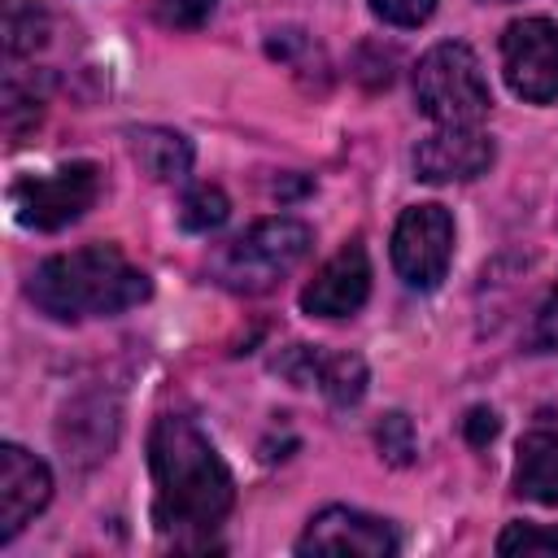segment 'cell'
Instances as JSON below:
<instances>
[{
    "label": "cell",
    "instance_id": "cell-1",
    "mask_svg": "<svg viewBox=\"0 0 558 558\" xmlns=\"http://www.w3.org/2000/svg\"><path fill=\"white\" fill-rule=\"evenodd\" d=\"M148 471L157 484L153 519L161 532H214L231 510V471L205 432L183 414H161L148 432Z\"/></svg>",
    "mask_w": 558,
    "mask_h": 558
},
{
    "label": "cell",
    "instance_id": "cell-2",
    "mask_svg": "<svg viewBox=\"0 0 558 558\" xmlns=\"http://www.w3.org/2000/svg\"><path fill=\"white\" fill-rule=\"evenodd\" d=\"M148 292H153L148 275L131 266L126 253L113 244H87L74 253H57L39 262L26 283V296L35 301V310L57 323L109 318V314H122L148 301Z\"/></svg>",
    "mask_w": 558,
    "mask_h": 558
},
{
    "label": "cell",
    "instance_id": "cell-3",
    "mask_svg": "<svg viewBox=\"0 0 558 558\" xmlns=\"http://www.w3.org/2000/svg\"><path fill=\"white\" fill-rule=\"evenodd\" d=\"M310 244H314V231L301 218H283V214L279 218H262L244 235L227 240L214 253L209 275L227 292L257 296V292H270L275 283H283L305 262Z\"/></svg>",
    "mask_w": 558,
    "mask_h": 558
},
{
    "label": "cell",
    "instance_id": "cell-4",
    "mask_svg": "<svg viewBox=\"0 0 558 558\" xmlns=\"http://www.w3.org/2000/svg\"><path fill=\"white\" fill-rule=\"evenodd\" d=\"M414 100L440 126H475L488 113L493 92L480 70V57L466 44L445 39L432 52H423L414 70Z\"/></svg>",
    "mask_w": 558,
    "mask_h": 558
},
{
    "label": "cell",
    "instance_id": "cell-5",
    "mask_svg": "<svg viewBox=\"0 0 558 558\" xmlns=\"http://www.w3.org/2000/svg\"><path fill=\"white\" fill-rule=\"evenodd\" d=\"M96 196H100V170L92 161H70L48 174H26L9 192L17 222L35 231H61L78 222Z\"/></svg>",
    "mask_w": 558,
    "mask_h": 558
},
{
    "label": "cell",
    "instance_id": "cell-6",
    "mask_svg": "<svg viewBox=\"0 0 558 558\" xmlns=\"http://www.w3.org/2000/svg\"><path fill=\"white\" fill-rule=\"evenodd\" d=\"M453 262V218L445 205H410L392 227V266L397 275L427 292L445 279Z\"/></svg>",
    "mask_w": 558,
    "mask_h": 558
},
{
    "label": "cell",
    "instance_id": "cell-7",
    "mask_svg": "<svg viewBox=\"0 0 558 558\" xmlns=\"http://www.w3.org/2000/svg\"><path fill=\"white\" fill-rule=\"evenodd\" d=\"M501 70L519 100L549 105L558 100V22L523 17L501 35Z\"/></svg>",
    "mask_w": 558,
    "mask_h": 558
},
{
    "label": "cell",
    "instance_id": "cell-8",
    "mask_svg": "<svg viewBox=\"0 0 558 558\" xmlns=\"http://www.w3.org/2000/svg\"><path fill=\"white\" fill-rule=\"evenodd\" d=\"M296 554H353V558H388L397 554V532L353 506H327L310 519L296 541Z\"/></svg>",
    "mask_w": 558,
    "mask_h": 558
},
{
    "label": "cell",
    "instance_id": "cell-9",
    "mask_svg": "<svg viewBox=\"0 0 558 558\" xmlns=\"http://www.w3.org/2000/svg\"><path fill=\"white\" fill-rule=\"evenodd\" d=\"M493 166V140L480 126H440L414 144V174L423 183L480 179Z\"/></svg>",
    "mask_w": 558,
    "mask_h": 558
},
{
    "label": "cell",
    "instance_id": "cell-10",
    "mask_svg": "<svg viewBox=\"0 0 558 558\" xmlns=\"http://www.w3.org/2000/svg\"><path fill=\"white\" fill-rule=\"evenodd\" d=\"M366 296H371V257L362 244H344L305 283L301 310L310 318H344V314H357Z\"/></svg>",
    "mask_w": 558,
    "mask_h": 558
},
{
    "label": "cell",
    "instance_id": "cell-11",
    "mask_svg": "<svg viewBox=\"0 0 558 558\" xmlns=\"http://www.w3.org/2000/svg\"><path fill=\"white\" fill-rule=\"evenodd\" d=\"M52 497V471L22 445H0V541H13Z\"/></svg>",
    "mask_w": 558,
    "mask_h": 558
},
{
    "label": "cell",
    "instance_id": "cell-12",
    "mask_svg": "<svg viewBox=\"0 0 558 558\" xmlns=\"http://www.w3.org/2000/svg\"><path fill=\"white\" fill-rule=\"evenodd\" d=\"M292 384H318L336 405H353L366 392V362L357 353H323L318 344H292L275 362Z\"/></svg>",
    "mask_w": 558,
    "mask_h": 558
},
{
    "label": "cell",
    "instance_id": "cell-13",
    "mask_svg": "<svg viewBox=\"0 0 558 558\" xmlns=\"http://www.w3.org/2000/svg\"><path fill=\"white\" fill-rule=\"evenodd\" d=\"M514 493L541 506H558V432H527L519 440Z\"/></svg>",
    "mask_w": 558,
    "mask_h": 558
},
{
    "label": "cell",
    "instance_id": "cell-14",
    "mask_svg": "<svg viewBox=\"0 0 558 558\" xmlns=\"http://www.w3.org/2000/svg\"><path fill=\"white\" fill-rule=\"evenodd\" d=\"M131 153L161 183L183 179L192 170V144L179 131H166V126H140V131H131Z\"/></svg>",
    "mask_w": 558,
    "mask_h": 558
},
{
    "label": "cell",
    "instance_id": "cell-15",
    "mask_svg": "<svg viewBox=\"0 0 558 558\" xmlns=\"http://www.w3.org/2000/svg\"><path fill=\"white\" fill-rule=\"evenodd\" d=\"M48 39V13L35 0H4V52L26 57Z\"/></svg>",
    "mask_w": 558,
    "mask_h": 558
},
{
    "label": "cell",
    "instance_id": "cell-16",
    "mask_svg": "<svg viewBox=\"0 0 558 558\" xmlns=\"http://www.w3.org/2000/svg\"><path fill=\"white\" fill-rule=\"evenodd\" d=\"M227 214H231V205H227L222 187H209V183L192 187V192L183 196V205H179V222H183L187 231H214V227L227 222Z\"/></svg>",
    "mask_w": 558,
    "mask_h": 558
},
{
    "label": "cell",
    "instance_id": "cell-17",
    "mask_svg": "<svg viewBox=\"0 0 558 558\" xmlns=\"http://www.w3.org/2000/svg\"><path fill=\"white\" fill-rule=\"evenodd\" d=\"M497 554H558V527H536V523H510L501 536H497Z\"/></svg>",
    "mask_w": 558,
    "mask_h": 558
},
{
    "label": "cell",
    "instance_id": "cell-18",
    "mask_svg": "<svg viewBox=\"0 0 558 558\" xmlns=\"http://www.w3.org/2000/svg\"><path fill=\"white\" fill-rule=\"evenodd\" d=\"M218 0H157V22L170 31H196L214 17Z\"/></svg>",
    "mask_w": 558,
    "mask_h": 558
},
{
    "label": "cell",
    "instance_id": "cell-19",
    "mask_svg": "<svg viewBox=\"0 0 558 558\" xmlns=\"http://www.w3.org/2000/svg\"><path fill=\"white\" fill-rule=\"evenodd\" d=\"M375 440H379L384 458L397 462V466H405L414 458V432H410V418L405 414H384V423L375 427Z\"/></svg>",
    "mask_w": 558,
    "mask_h": 558
},
{
    "label": "cell",
    "instance_id": "cell-20",
    "mask_svg": "<svg viewBox=\"0 0 558 558\" xmlns=\"http://www.w3.org/2000/svg\"><path fill=\"white\" fill-rule=\"evenodd\" d=\"M375 17H384L388 26H418L432 17L436 0H371Z\"/></svg>",
    "mask_w": 558,
    "mask_h": 558
},
{
    "label": "cell",
    "instance_id": "cell-21",
    "mask_svg": "<svg viewBox=\"0 0 558 558\" xmlns=\"http://www.w3.org/2000/svg\"><path fill=\"white\" fill-rule=\"evenodd\" d=\"M462 427H466V440H471V445H488V440L497 436V414H493V410H484V405H475V410L466 414V423H462Z\"/></svg>",
    "mask_w": 558,
    "mask_h": 558
},
{
    "label": "cell",
    "instance_id": "cell-22",
    "mask_svg": "<svg viewBox=\"0 0 558 558\" xmlns=\"http://www.w3.org/2000/svg\"><path fill=\"white\" fill-rule=\"evenodd\" d=\"M541 336H545V349H558V292H554L549 310L541 314Z\"/></svg>",
    "mask_w": 558,
    "mask_h": 558
}]
</instances>
